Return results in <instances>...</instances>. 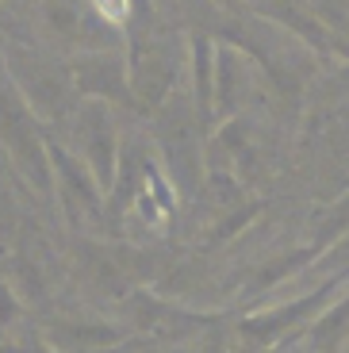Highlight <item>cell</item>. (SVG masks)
Segmentation results:
<instances>
[{
	"label": "cell",
	"mask_w": 349,
	"mask_h": 353,
	"mask_svg": "<svg viewBox=\"0 0 349 353\" xmlns=\"http://www.w3.org/2000/svg\"><path fill=\"white\" fill-rule=\"evenodd\" d=\"M131 330L108 319H54L43 327V342L58 353H112L127 345Z\"/></svg>",
	"instance_id": "cell-7"
},
{
	"label": "cell",
	"mask_w": 349,
	"mask_h": 353,
	"mask_svg": "<svg viewBox=\"0 0 349 353\" xmlns=\"http://www.w3.org/2000/svg\"><path fill=\"white\" fill-rule=\"evenodd\" d=\"M88 8L97 12V19H104L108 27L123 31L127 19H131V12H134V0H88Z\"/></svg>",
	"instance_id": "cell-13"
},
{
	"label": "cell",
	"mask_w": 349,
	"mask_h": 353,
	"mask_svg": "<svg viewBox=\"0 0 349 353\" xmlns=\"http://www.w3.org/2000/svg\"><path fill=\"white\" fill-rule=\"evenodd\" d=\"M46 154H50V176L54 188L61 196V212L77 230H85L88 223L104 227V188L92 176V169L66 146V142L46 134Z\"/></svg>",
	"instance_id": "cell-5"
},
{
	"label": "cell",
	"mask_w": 349,
	"mask_h": 353,
	"mask_svg": "<svg viewBox=\"0 0 349 353\" xmlns=\"http://www.w3.org/2000/svg\"><path fill=\"white\" fill-rule=\"evenodd\" d=\"M215 39L203 35V31H192L188 35V73H192V104L196 115H200V127L208 134L211 119H215Z\"/></svg>",
	"instance_id": "cell-9"
},
{
	"label": "cell",
	"mask_w": 349,
	"mask_h": 353,
	"mask_svg": "<svg viewBox=\"0 0 349 353\" xmlns=\"http://www.w3.org/2000/svg\"><path fill=\"white\" fill-rule=\"evenodd\" d=\"M70 73L77 85V97L100 100V104H127L134 112L131 77H127V46L123 50H81L70 58ZM139 115V112H134Z\"/></svg>",
	"instance_id": "cell-6"
},
{
	"label": "cell",
	"mask_w": 349,
	"mask_h": 353,
	"mask_svg": "<svg viewBox=\"0 0 349 353\" xmlns=\"http://www.w3.org/2000/svg\"><path fill=\"white\" fill-rule=\"evenodd\" d=\"M19 315H23V300H19L16 284L0 276V338H4L12 327H16Z\"/></svg>",
	"instance_id": "cell-12"
},
{
	"label": "cell",
	"mask_w": 349,
	"mask_h": 353,
	"mask_svg": "<svg viewBox=\"0 0 349 353\" xmlns=\"http://www.w3.org/2000/svg\"><path fill=\"white\" fill-rule=\"evenodd\" d=\"M70 123V146L88 169L100 181V188H112L115 165H119V127H115V108L100 104V100H85V104L73 108V115L66 119Z\"/></svg>",
	"instance_id": "cell-4"
},
{
	"label": "cell",
	"mask_w": 349,
	"mask_h": 353,
	"mask_svg": "<svg viewBox=\"0 0 349 353\" xmlns=\"http://www.w3.org/2000/svg\"><path fill=\"white\" fill-rule=\"evenodd\" d=\"M4 70L16 85L27 112L46 123L70 119L77 108V85H73L70 62H58L54 54L35 50L27 43H4Z\"/></svg>",
	"instance_id": "cell-1"
},
{
	"label": "cell",
	"mask_w": 349,
	"mask_h": 353,
	"mask_svg": "<svg viewBox=\"0 0 349 353\" xmlns=\"http://www.w3.org/2000/svg\"><path fill=\"white\" fill-rule=\"evenodd\" d=\"M346 284H349V269H338V273H330L323 284H315L303 296L250 311V315L238 319V338L246 345H253V350H269V345H280L284 338H296V334L303 338V330L338 300V292Z\"/></svg>",
	"instance_id": "cell-2"
},
{
	"label": "cell",
	"mask_w": 349,
	"mask_h": 353,
	"mask_svg": "<svg viewBox=\"0 0 349 353\" xmlns=\"http://www.w3.org/2000/svg\"><path fill=\"white\" fill-rule=\"evenodd\" d=\"M184 62H188V46L173 31H157L150 39H131L127 43V77H131L134 112L154 115L166 104V97L181 81Z\"/></svg>",
	"instance_id": "cell-3"
},
{
	"label": "cell",
	"mask_w": 349,
	"mask_h": 353,
	"mask_svg": "<svg viewBox=\"0 0 349 353\" xmlns=\"http://www.w3.org/2000/svg\"><path fill=\"white\" fill-rule=\"evenodd\" d=\"M238 4H246V8H253V0H227V12H235Z\"/></svg>",
	"instance_id": "cell-15"
},
{
	"label": "cell",
	"mask_w": 349,
	"mask_h": 353,
	"mask_svg": "<svg viewBox=\"0 0 349 353\" xmlns=\"http://www.w3.org/2000/svg\"><path fill=\"white\" fill-rule=\"evenodd\" d=\"M39 12H43L46 31L77 50L81 35H85V27H88V19H92L88 0H39Z\"/></svg>",
	"instance_id": "cell-10"
},
{
	"label": "cell",
	"mask_w": 349,
	"mask_h": 353,
	"mask_svg": "<svg viewBox=\"0 0 349 353\" xmlns=\"http://www.w3.org/2000/svg\"><path fill=\"white\" fill-rule=\"evenodd\" d=\"M303 342L311 345V353H338L349 342V288L303 330Z\"/></svg>",
	"instance_id": "cell-11"
},
{
	"label": "cell",
	"mask_w": 349,
	"mask_h": 353,
	"mask_svg": "<svg viewBox=\"0 0 349 353\" xmlns=\"http://www.w3.org/2000/svg\"><path fill=\"white\" fill-rule=\"evenodd\" d=\"M16 353H58V350H54L50 342H43V338H39V342H27V345H16Z\"/></svg>",
	"instance_id": "cell-14"
},
{
	"label": "cell",
	"mask_w": 349,
	"mask_h": 353,
	"mask_svg": "<svg viewBox=\"0 0 349 353\" xmlns=\"http://www.w3.org/2000/svg\"><path fill=\"white\" fill-rule=\"evenodd\" d=\"M250 92H253V81H250V65H246L242 50L230 43L219 46L215 50V119L219 123L235 119L246 108Z\"/></svg>",
	"instance_id": "cell-8"
}]
</instances>
